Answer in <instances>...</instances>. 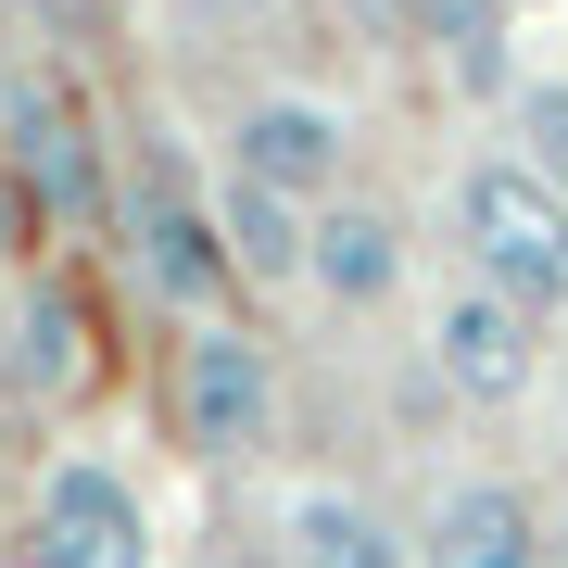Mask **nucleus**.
Listing matches in <instances>:
<instances>
[{"label":"nucleus","instance_id":"7ed1b4c3","mask_svg":"<svg viewBox=\"0 0 568 568\" xmlns=\"http://www.w3.org/2000/svg\"><path fill=\"white\" fill-rule=\"evenodd\" d=\"M265 429H278V354H265L253 328L203 316L178 342V443L190 455H253Z\"/></svg>","mask_w":568,"mask_h":568},{"label":"nucleus","instance_id":"2eb2a0df","mask_svg":"<svg viewBox=\"0 0 568 568\" xmlns=\"http://www.w3.org/2000/svg\"><path fill=\"white\" fill-rule=\"evenodd\" d=\"M26 241V203H13V178H0V253H13Z\"/></svg>","mask_w":568,"mask_h":568},{"label":"nucleus","instance_id":"0eeeda50","mask_svg":"<svg viewBox=\"0 0 568 568\" xmlns=\"http://www.w3.org/2000/svg\"><path fill=\"white\" fill-rule=\"evenodd\" d=\"M304 291H316V304H342V316L392 304V291H405V227H392L379 203H342V190H328L316 227H304Z\"/></svg>","mask_w":568,"mask_h":568},{"label":"nucleus","instance_id":"4468645a","mask_svg":"<svg viewBox=\"0 0 568 568\" xmlns=\"http://www.w3.org/2000/svg\"><path fill=\"white\" fill-rule=\"evenodd\" d=\"M178 13H190V26H215V39H227V26H265L278 0H178Z\"/></svg>","mask_w":568,"mask_h":568},{"label":"nucleus","instance_id":"f03ea898","mask_svg":"<svg viewBox=\"0 0 568 568\" xmlns=\"http://www.w3.org/2000/svg\"><path fill=\"white\" fill-rule=\"evenodd\" d=\"M26 556L39 568H152V493L114 455H51L26 480Z\"/></svg>","mask_w":568,"mask_h":568},{"label":"nucleus","instance_id":"20e7f679","mask_svg":"<svg viewBox=\"0 0 568 568\" xmlns=\"http://www.w3.org/2000/svg\"><path fill=\"white\" fill-rule=\"evenodd\" d=\"M429 366H443L455 405H518V392L544 379V316H530L518 291H493V278H455L443 304H429Z\"/></svg>","mask_w":568,"mask_h":568},{"label":"nucleus","instance_id":"9d476101","mask_svg":"<svg viewBox=\"0 0 568 568\" xmlns=\"http://www.w3.org/2000/svg\"><path fill=\"white\" fill-rule=\"evenodd\" d=\"M215 227H227V265H241V278H304L316 203H291V190H265V178L227 164V178H215Z\"/></svg>","mask_w":568,"mask_h":568},{"label":"nucleus","instance_id":"f257e3e1","mask_svg":"<svg viewBox=\"0 0 568 568\" xmlns=\"http://www.w3.org/2000/svg\"><path fill=\"white\" fill-rule=\"evenodd\" d=\"M443 241H455L467 278L518 291L530 316H568V190L530 178L518 152L455 164V190H443Z\"/></svg>","mask_w":568,"mask_h":568},{"label":"nucleus","instance_id":"ddd939ff","mask_svg":"<svg viewBox=\"0 0 568 568\" xmlns=\"http://www.w3.org/2000/svg\"><path fill=\"white\" fill-rule=\"evenodd\" d=\"M13 379H39V392H63V379H77V316H63V304H26V328H13Z\"/></svg>","mask_w":568,"mask_h":568},{"label":"nucleus","instance_id":"1a4fd4ad","mask_svg":"<svg viewBox=\"0 0 568 568\" xmlns=\"http://www.w3.org/2000/svg\"><path fill=\"white\" fill-rule=\"evenodd\" d=\"M417 568H544V518H530V493H506V480L443 493V518L417 530Z\"/></svg>","mask_w":568,"mask_h":568},{"label":"nucleus","instance_id":"423d86ee","mask_svg":"<svg viewBox=\"0 0 568 568\" xmlns=\"http://www.w3.org/2000/svg\"><path fill=\"white\" fill-rule=\"evenodd\" d=\"M126 253H140V291H164V304H190L203 316L241 265H227V227H215V203H190L178 178H152L140 203H126Z\"/></svg>","mask_w":568,"mask_h":568},{"label":"nucleus","instance_id":"6e6552de","mask_svg":"<svg viewBox=\"0 0 568 568\" xmlns=\"http://www.w3.org/2000/svg\"><path fill=\"white\" fill-rule=\"evenodd\" d=\"M278 556L291 568H417V544L342 480H291L278 493Z\"/></svg>","mask_w":568,"mask_h":568},{"label":"nucleus","instance_id":"f8f14e48","mask_svg":"<svg viewBox=\"0 0 568 568\" xmlns=\"http://www.w3.org/2000/svg\"><path fill=\"white\" fill-rule=\"evenodd\" d=\"M518 164H530V178H556V190H568V77L518 89Z\"/></svg>","mask_w":568,"mask_h":568},{"label":"nucleus","instance_id":"f3484780","mask_svg":"<svg viewBox=\"0 0 568 568\" xmlns=\"http://www.w3.org/2000/svg\"><path fill=\"white\" fill-rule=\"evenodd\" d=\"M506 13H556V0H506Z\"/></svg>","mask_w":568,"mask_h":568},{"label":"nucleus","instance_id":"9b49d317","mask_svg":"<svg viewBox=\"0 0 568 568\" xmlns=\"http://www.w3.org/2000/svg\"><path fill=\"white\" fill-rule=\"evenodd\" d=\"M13 152L39 164L51 190H77V114H63L51 89H26V77H13Z\"/></svg>","mask_w":568,"mask_h":568},{"label":"nucleus","instance_id":"dca6fc26","mask_svg":"<svg viewBox=\"0 0 568 568\" xmlns=\"http://www.w3.org/2000/svg\"><path fill=\"white\" fill-rule=\"evenodd\" d=\"M544 568H568V518H556V530H544Z\"/></svg>","mask_w":568,"mask_h":568},{"label":"nucleus","instance_id":"39448f33","mask_svg":"<svg viewBox=\"0 0 568 568\" xmlns=\"http://www.w3.org/2000/svg\"><path fill=\"white\" fill-rule=\"evenodd\" d=\"M342 152H354V114L328 89H253L227 114V164L265 178V190H291V203H328L342 190Z\"/></svg>","mask_w":568,"mask_h":568}]
</instances>
